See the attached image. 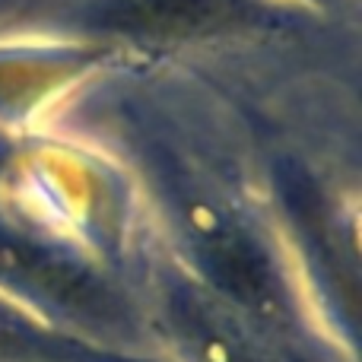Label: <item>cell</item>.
<instances>
[{
  "mask_svg": "<svg viewBox=\"0 0 362 362\" xmlns=\"http://www.w3.org/2000/svg\"><path fill=\"white\" fill-rule=\"evenodd\" d=\"M146 325L169 362H302L181 270L163 276Z\"/></svg>",
  "mask_w": 362,
  "mask_h": 362,
  "instance_id": "2",
  "label": "cell"
},
{
  "mask_svg": "<svg viewBox=\"0 0 362 362\" xmlns=\"http://www.w3.org/2000/svg\"><path fill=\"white\" fill-rule=\"evenodd\" d=\"M0 362H169L64 331L0 296Z\"/></svg>",
  "mask_w": 362,
  "mask_h": 362,
  "instance_id": "3",
  "label": "cell"
},
{
  "mask_svg": "<svg viewBox=\"0 0 362 362\" xmlns=\"http://www.w3.org/2000/svg\"><path fill=\"white\" fill-rule=\"evenodd\" d=\"M257 13L248 0H115L99 23L134 35H200L251 23Z\"/></svg>",
  "mask_w": 362,
  "mask_h": 362,
  "instance_id": "4",
  "label": "cell"
},
{
  "mask_svg": "<svg viewBox=\"0 0 362 362\" xmlns=\"http://www.w3.org/2000/svg\"><path fill=\"white\" fill-rule=\"evenodd\" d=\"M0 296L64 331L140 350L146 312L93 261L42 235L0 223Z\"/></svg>",
  "mask_w": 362,
  "mask_h": 362,
  "instance_id": "1",
  "label": "cell"
},
{
  "mask_svg": "<svg viewBox=\"0 0 362 362\" xmlns=\"http://www.w3.org/2000/svg\"><path fill=\"white\" fill-rule=\"evenodd\" d=\"M6 159H10V146H6L4 140H0V172L6 169Z\"/></svg>",
  "mask_w": 362,
  "mask_h": 362,
  "instance_id": "5",
  "label": "cell"
}]
</instances>
